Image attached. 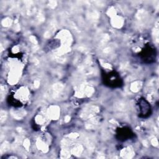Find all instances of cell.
Returning a JSON list of instances; mask_svg holds the SVG:
<instances>
[{"label": "cell", "instance_id": "6da1fadb", "mask_svg": "<svg viewBox=\"0 0 159 159\" xmlns=\"http://www.w3.org/2000/svg\"><path fill=\"white\" fill-rule=\"evenodd\" d=\"M104 80L106 84L110 86L116 87L120 86V80L119 76L114 72L109 73L106 75Z\"/></svg>", "mask_w": 159, "mask_h": 159}, {"label": "cell", "instance_id": "7a4b0ae2", "mask_svg": "<svg viewBox=\"0 0 159 159\" xmlns=\"http://www.w3.org/2000/svg\"><path fill=\"white\" fill-rule=\"evenodd\" d=\"M139 114L141 117H145L148 116L150 113V106L145 99H140L139 101Z\"/></svg>", "mask_w": 159, "mask_h": 159}, {"label": "cell", "instance_id": "3957f363", "mask_svg": "<svg viewBox=\"0 0 159 159\" xmlns=\"http://www.w3.org/2000/svg\"><path fill=\"white\" fill-rule=\"evenodd\" d=\"M130 130H128V129H122V130H120V132H119V136L120 137L123 139V140H127L128 138L130 137V136L132 135L130 134Z\"/></svg>", "mask_w": 159, "mask_h": 159}]
</instances>
